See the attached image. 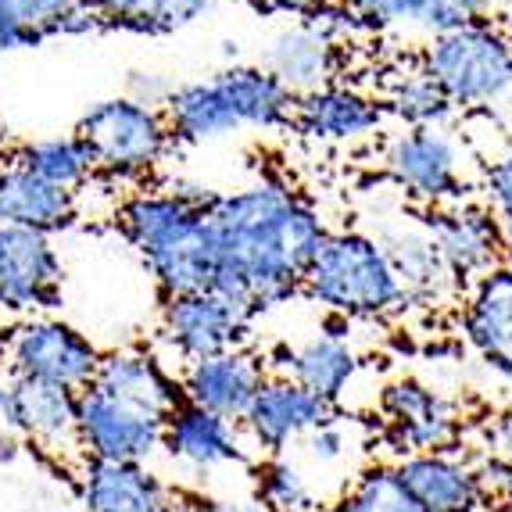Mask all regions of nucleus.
<instances>
[{
  "mask_svg": "<svg viewBox=\"0 0 512 512\" xmlns=\"http://www.w3.org/2000/svg\"><path fill=\"white\" fill-rule=\"evenodd\" d=\"M484 473H502L512 480V409L495 412L484 423Z\"/></svg>",
  "mask_w": 512,
  "mask_h": 512,
  "instance_id": "72a5a7b5",
  "label": "nucleus"
},
{
  "mask_svg": "<svg viewBox=\"0 0 512 512\" xmlns=\"http://www.w3.org/2000/svg\"><path fill=\"white\" fill-rule=\"evenodd\" d=\"M0 58H4V54H0Z\"/></svg>",
  "mask_w": 512,
  "mask_h": 512,
  "instance_id": "a18cd8bd",
  "label": "nucleus"
},
{
  "mask_svg": "<svg viewBox=\"0 0 512 512\" xmlns=\"http://www.w3.org/2000/svg\"><path fill=\"white\" fill-rule=\"evenodd\" d=\"M477 512H505V509H498V505H484V509H477Z\"/></svg>",
  "mask_w": 512,
  "mask_h": 512,
  "instance_id": "37998d69",
  "label": "nucleus"
},
{
  "mask_svg": "<svg viewBox=\"0 0 512 512\" xmlns=\"http://www.w3.org/2000/svg\"><path fill=\"white\" fill-rule=\"evenodd\" d=\"M255 498L262 512H326L301 466L287 455H262L255 466Z\"/></svg>",
  "mask_w": 512,
  "mask_h": 512,
  "instance_id": "2f4dec72",
  "label": "nucleus"
},
{
  "mask_svg": "<svg viewBox=\"0 0 512 512\" xmlns=\"http://www.w3.org/2000/svg\"><path fill=\"white\" fill-rule=\"evenodd\" d=\"M165 419L115 402L97 387L76 394V448L86 462H129L151 466L162 455Z\"/></svg>",
  "mask_w": 512,
  "mask_h": 512,
  "instance_id": "1a4fd4ad",
  "label": "nucleus"
},
{
  "mask_svg": "<svg viewBox=\"0 0 512 512\" xmlns=\"http://www.w3.org/2000/svg\"><path fill=\"white\" fill-rule=\"evenodd\" d=\"M484 194H487V208L495 212V219L509 222L512 219V147L487 165Z\"/></svg>",
  "mask_w": 512,
  "mask_h": 512,
  "instance_id": "c9c22d12",
  "label": "nucleus"
},
{
  "mask_svg": "<svg viewBox=\"0 0 512 512\" xmlns=\"http://www.w3.org/2000/svg\"><path fill=\"white\" fill-rule=\"evenodd\" d=\"M380 122H384L380 101L341 83L294 97L291 111V126L319 144H348L369 137L373 129H380Z\"/></svg>",
  "mask_w": 512,
  "mask_h": 512,
  "instance_id": "b1692460",
  "label": "nucleus"
},
{
  "mask_svg": "<svg viewBox=\"0 0 512 512\" xmlns=\"http://www.w3.org/2000/svg\"><path fill=\"white\" fill-rule=\"evenodd\" d=\"M72 137L86 147L94 172L115 180H137L151 172L172 144L162 108H147L133 97L90 104Z\"/></svg>",
  "mask_w": 512,
  "mask_h": 512,
  "instance_id": "39448f33",
  "label": "nucleus"
},
{
  "mask_svg": "<svg viewBox=\"0 0 512 512\" xmlns=\"http://www.w3.org/2000/svg\"><path fill=\"white\" fill-rule=\"evenodd\" d=\"M419 226L430 233L444 265L452 269V276L462 287H470L484 273L505 265L502 226H498L495 212L487 205L452 201V205L427 208L419 215Z\"/></svg>",
  "mask_w": 512,
  "mask_h": 512,
  "instance_id": "9b49d317",
  "label": "nucleus"
},
{
  "mask_svg": "<svg viewBox=\"0 0 512 512\" xmlns=\"http://www.w3.org/2000/svg\"><path fill=\"white\" fill-rule=\"evenodd\" d=\"M0 427L47 452L76 448V394L0 373Z\"/></svg>",
  "mask_w": 512,
  "mask_h": 512,
  "instance_id": "a211bd4d",
  "label": "nucleus"
},
{
  "mask_svg": "<svg viewBox=\"0 0 512 512\" xmlns=\"http://www.w3.org/2000/svg\"><path fill=\"white\" fill-rule=\"evenodd\" d=\"M384 244L387 258L394 265V276L402 283L405 301L419 308H437L441 301L455 298L462 291V283L452 276V269L444 265L441 251L430 240L423 226H398V230L376 237Z\"/></svg>",
  "mask_w": 512,
  "mask_h": 512,
  "instance_id": "393cba45",
  "label": "nucleus"
},
{
  "mask_svg": "<svg viewBox=\"0 0 512 512\" xmlns=\"http://www.w3.org/2000/svg\"><path fill=\"white\" fill-rule=\"evenodd\" d=\"M79 219L76 194L36 180L33 172L18 169L15 162L0 165V226L33 230L43 237L72 230Z\"/></svg>",
  "mask_w": 512,
  "mask_h": 512,
  "instance_id": "a878e982",
  "label": "nucleus"
},
{
  "mask_svg": "<svg viewBox=\"0 0 512 512\" xmlns=\"http://www.w3.org/2000/svg\"><path fill=\"white\" fill-rule=\"evenodd\" d=\"M326 512H423L416 505V498L409 495L394 473V466L376 462L369 470H362L351 480V487H344V495L330 505Z\"/></svg>",
  "mask_w": 512,
  "mask_h": 512,
  "instance_id": "473e14b6",
  "label": "nucleus"
},
{
  "mask_svg": "<svg viewBox=\"0 0 512 512\" xmlns=\"http://www.w3.org/2000/svg\"><path fill=\"white\" fill-rule=\"evenodd\" d=\"M348 448V430H344V423H337V416H330L323 427H316L305 437V452L316 466H341L348 459Z\"/></svg>",
  "mask_w": 512,
  "mask_h": 512,
  "instance_id": "f704fd0d",
  "label": "nucleus"
},
{
  "mask_svg": "<svg viewBox=\"0 0 512 512\" xmlns=\"http://www.w3.org/2000/svg\"><path fill=\"white\" fill-rule=\"evenodd\" d=\"M462 337L498 380L512 387V265H498L470 283L462 305Z\"/></svg>",
  "mask_w": 512,
  "mask_h": 512,
  "instance_id": "6ab92c4d",
  "label": "nucleus"
},
{
  "mask_svg": "<svg viewBox=\"0 0 512 512\" xmlns=\"http://www.w3.org/2000/svg\"><path fill=\"white\" fill-rule=\"evenodd\" d=\"M180 512H262L255 502L240 498H219V495H180Z\"/></svg>",
  "mask_w": 512,
  "mask_h": 512,
  "instance_id": "e433bc0d",
  "label": "nucleus"
},
{
  "mask_svg": "<svg viewBox=\"0 0 512 512\" xmlns=\"http://www.w3.org/2000/svg\"><path fill=\"white\" fill-rule=\"evenodd\" d=\"M79 495L86 512H180V491H172L151 466L129 462H86Z\"/></svg>",
  "mask_w": 512,
  "mask_h": 512,
  "instance_id": "4be33fe9",
  "label": "nucleus"
},
{
  "mask_svg": "<svg viewBox=\"0 0 512 512\" xmlns=\"http://www.w3.org/2000/svg\"><path fill=\"white\" fill-rule=\"evenodd\" d=\"M104 351L83 330L65 319L33 316L11 326L0 337V366L8 376L29 384L58 387V391H86L94 384Z\"/></svg>",
  "mask_w": 512,
  "mask_h": 512,
  "instance_id": "0eeeda50",
  "label": "nucleus"
},
{
  "mask_svg": "<svg viewBox=\"0 0 512 512\" xmlns=\"http://www.w3.org/2000/svg\"><path fill=\"white\" fill-rule=\"evenodd\" d=\"M423 72L444 90L452 108H480L512 90V40L491 22L434 36L423 54Z\"/></svg>",
  "mask_w": 512,
  "mask_h": 512,
  "instance_id": "423d86ee",
  "label": "nucleus"
},
{
  "mask_svg": "<svg viewBox=\"0 0 512 512\" xmlns=\"http://www.w3.org/2000/svg\"><path fill=\"white\" fill-rule=\"evenodd\" d=\"M391 466L423 512H477L491 505L484 466L480 459L462 455V448L412 455Z\"/></svg>",
  "mask_w": 512,
  "mask_h": 512,
  "instance_id": "4468645a",
  "label": "nucleus"
},
{
  "mask_svg": "<svg viewBox=\"0 0 512 512\" xmlns=\"http://www.w3.org/2000/svg\"><path fill=\"white\" fill-rule=\"evenodd\" d=\"M26 43H22V36H18L15 22L8 18V11H4V4H0V54L8 51H22Z\"/></svg>",
  "mask_w": 512,
  "mask_h": 512,
  "instance_id": "58836bf2",
  "label": "nucleus"
},
{
  "mask_svg": "<svg viewBox=\"0 0 512 512\" xmlns=\"http://www.w3.org/2000/svg\"><path fill=\"white\" fill-rule=\"evenodd\" d=\"M90 387H97L115 402L147 412L154 419H169L176 412V405H183L180 376L172 373L158 355L137 348L101 355V366H97V376Z\"/></svg>",
  "mask_w": 512,
  "mask_h": 512,
  "instance_id": "412c9836",
  "label": "nucleus"
},
{
  "mask_svg": "<svg viewBox=\"0 0 512 512\" xmlns=\"http://www.w3.org/2000/svg\"><path fill=\"white\" fill-rule=\"evenodd\" d=\"M162 452L169 455L180 470L197 473V477L248 462L240 423L212 416V412L197 409V405H190V402L176 405V412L165 419Z\"/></svg>",
  "mask_w": 512,
  "mask_h": 512,
  "instance_id": "aec40b11",
  "label": "nucleus"
},
{
  "mask_svg": "<svg viewBox=\"0 0 512 512\" xmlns=\"http://www.w3.org/2000/svg\"><path fill=\"white\" fill-rule=\"evenodd\" d=\"M333 416L330 405L301 391L287 376H269L262 391L255 394L251 409L240 419V430L248 434L262 455H287V448L305 441L316 427Z\"/></svg>",
  "mask_w": 512,
  "mask_h": 512,
  "instance_id": "f3484780",
  "label": "nucleus"
},
{
  "mask_svg": "<svg viewBox=\"0 0 512 512\" xmlns=\"http://www.w3.org/2000/svg\"><path fill=\"white\" fill-rule=\"evenodd\" d=\"M384 169L427 208L462 201V158L444 129H405L384 154Z\"/></svg>",
  "mask_w": 512,
  "mask_h": 512,
  "instance_id": "ddd939ff",
  "label": "nucleus"
},
{
  "mask_svg": "<svg viewBox=\"0 0 512 512\" xmlns=\"http://www.w3.org/2000/svg\"><path fill=\"white\" fill-rule=\"evenodd\" d=\"M65 265L51 237L0 226V308L11 316H40L61 308Z\"/></svg>",
  "mask_w": 512,
  "mask_h": 512,
  "instance_id": "9d476101",
  "label": "nucleus"
},
{
  "mask_svg": "<svg viewBox=\"0 0 512 512\" xmlns=\"http://www.w3.org/2000/svg\"><path fill=\"white\" fill-rule=\"evenodd\" d=\"M265 380H269V369H265L262 351L255 348L222 351L212 359L190 362L180 373L183 402L212 412V416L230 419V423L244 419V412L251 409Z\"/></svg>",
  "mask_w": 512,
  "mask_h": 512,
  "instance_id": "dca6fc26",
  "label": "nucleus"
},
{
  "mask_svg": "<svg viewBox=\"0 0 512 512\" xmlns=\"http://www.w3.org/2000/svg\"><path fill=\"white\" fill-rule=\"evenodd\" d=\"M26 47H40L54 36L97 33V18L86 0H0Z\"/></svg>",
  "mask_w": 512,
  "mask_h": 512,
  "instance_id": "c85d7f7f",
  "label": "nucleus"
},
{
  "mask_svg": "<svg viewBox=\"0 0 512 512\" xmlns=\"http://www.w3.org/2000/svg\"><path fill=\"white\" fill-rule=\"evenodd\" d=\"M294 94L262 65H233L212 79L172 86L162 115L176 144H212L237 129L291 126Z\"/></svg>",
  "mask_w": 512,
  "mask_h": 512,
  "instance_id": "7ed1b4c3",
  "label": "nucleus"
},
{
  "mask_svg": "<svg viewBox=\"0 0 512 512\" xmlns=\"http://www.w3.org/2000/svg\"><path fill=\"white\" fill-rule=\"evenodd\" d=\"M205 212L215 240L212 294L251 323L298 298L308 265L330 233L316 208L280 183L212 194Z\"/></svg>",
  "mask_w": 512,
  "mask_h": 512,
  "instance_id": "f257e3e1",
  "label": "nucleus"
},
{
  "mask_svg": "<svg viewBox=\"0 0 512 512\" xmlns=\"http://www.w3.org/2000/svg\"><path fill=\"white\" fill-rule=\"evenodd\" d=\"M380 441L394 452V462L412 455L448 452L462 441L459 405L419 376H394L380 387Z\"/></svg>",
  "mask_w": 512,
  "mask_h": 512,
  "instance_id": "6e6552de",
  "label": "nucleus"
},
{
  "mask_svg": "<svg viewBox=\"0 0 512 512\" xmlns=\"http://www.w3.org/2000/svg\"><path fill=\"white\" fill-rule=\"evenodd\" d=\"M18 455H22V441L11 430L0 427V462H15Z\"/></svg>",
  "mask_w": 512,
  "mask_h": 512,
  "instance_id": "ea45409f",
  "label": "nucleus"
},
{
  "mask_svg": "<svg viewBox=\"0 0 512 512\" xmlns=\"http://www.w3.org/2000/svg\"><path fill=\"white\" fill-rule=\"evenodd\" d=\"M251 319H244L233 305L219 294H187V298H169L162 305V341L183 366L201 359H212L222 351L248 348L251 341Z\"/></svg>",
  "mask_w": 512,
  "mask_h": 512,
  "instance_id": "f8f14e48",
  "label": "nucleus"
},
{
  "mask_svg": "<svg viewBox=\"0 0 512 512\" xmlns=\"http://www.w3.org/2000/svg\"><path fill=\"white\" fill-rule=\"evenodd\" d=\"M97 29H119L140 36H169L194 26L215 0H86Z\"/></svg>",
  "mask_w": 512,
  "mask_h": 512,
  "instance_id": "cd10ccee",
  "label": "nucleus"
},
{
  "mask_svg": "<svg viewBox=\"0 0 512 512\" xmlns=\"http://www.w3.org/2000/svg\"><path fill=\"white\" fill-rule=\"evenodd\" d=\"M208 197V190L133 194L115 212V230L140 255L165 301L212 291L215 240L205 212Z\"/></svg>",
  "mask_w": 512,
  "mask_h": 512,
  "instance_id": "f03ea898",
  "label": "nucleus"
},
{
  "mask_svg": "<svg viewBox=\"0 0 512 512\" xmlns=\"http://www.w3.org/2000/svg\"><path fill=\"white\" fill-rule=\"evenodd\" d=\"M262 359L269 376H287L330 409L351 391L362 369L348 333H319L305 344H276L273 351H262Z\"/></svg>",
  "mask_w": 512,
  "mask_h": 512,
  "instance_id": "2eb2a0df",
  "label": "nucleus"
},
{
  "mask_svg": "<svg viewBox=\"0 0 512 512\" xmlns=\"http://www.w3.org/2000/svg\"><path fill=\"white\" fill-rule=\"evenodd\" d=\"M0 312H4V308H0Z\"/></svg>",
  "mask_w": 512,
  "mask_h": 512,
  "instance_id": "c03bdc74",
  "label": "nucleus"
},
{
  "mask_svg": "<svg viewBox=\"0 0 512 512\" xmlns=\"http://www.w3.org/2000/svg\"><path fill=\"white\" fill-rule=\"evenodd\" d=\"M301 294L341 319H391L405 312V291L384 244L369 233H326L308 265Z\"/></svg>",
  "mask_w": 512,
  "mask_h": 512,
  "instance_id": "20e7f679",
  "label": "nucleus"
},
{
  "mask_svg": "<svg viewBox=\"0 0 512 512\" xmlns=\"http://www.w3.org/2000/svg\"><path fill=\"white\" fill-rule=\"evenodd\" d=\"M4 147H8V133H0V165H4Z\"/></svg>",
  "mask_w": 512,
  "mask_h": 512,
  "instance_id": "79ce46f5",
  "label": "nucleus"
},
{
  "mask_svg": "<svg viewBox=\"0 0 512 512\" xmlns=\"http://www.w3.org/2000/svg\"><path fill=\"white\" fill-rule=\"evenodd\" d=\"M502 226V244H505V262L512 265V219L509 222H498Z\"/></svg>",
  "mask_w": 512,
  "mask_h": 512,
  "instance_id": "a19ab883",
  "label": "nucleus"
},
{
  "mask_svg": "<svg viewBox=\"0 0 512 512\" xmlns=\"http://www.w3.org/2000/svg\"><path fill=\"white\" fill-rule=\"evenodd\" d=\"M262 15H301L305 18L308 11L323 8V4H330V0H251Z\"/></svg>",
  "mask_w": 512,
  "mask_h": 512,
  "instance_id": "4c0bfd02",
  "label": "nucleus"
},
{
  "mask_svg": "<svg viewBox=\"0 0 512 512\" xmlns=\"http://www.w3.org/2000/svg\"><path fill=\"white\" fill-rule=\"evenodd\" d=\"M380 108L391 111L394 119H402L409 129H441L455 111L452 101L444 97L441 86H437L423 69L391 79Z\"/></svg>",
  "mask_w": 512,
  "mask_h": 512,
  "instance_id": "7c9ffc66",
  "label": "nucleus"
},
{
  "mask_svg": "<svg viewBox=\"0 0 512 512\" xmlns=\"http://www.w3.org/2000/svg\"><path fill=\"white\" fill-rule=\"evenodd\" d=\"M11 162L18 169L33 172L36 180L51 183L58 190H69V194H76L94 176V162H90V154H86V147L76 137L36 140V144L18 147Z\"/></svg>",
  "mask_w": 512,
  "mask_h": 512,
  "instance_id": "c756f323",
  "label": "nucleus"
},
{
  "mask_svg": "<svg viewBox=\"0 0 512 512\" xmlns=\"http://www.w3.org/2000/svg\"><path fill=\"white\" fill-rule=\"evenodd\" d=\"M262 69L273 72L294 97L312 94V90L333 86L341 72V43H333L316 26H308L305 18H298L294 26L280 29L269 40Z\"/></svg>",
  "mask_w": 512,
  "mask_h": 512,
  "instance_id": "5701e85b",
  "label": "nucleus"
},
{
  "mask_svg": "<svg viewBox=\"0 0 512 512\" xmlns=\"http://www.w3.org/2000/svg\"><path fill=\"white\" fill-rule=\"evenodd\" d=\"M344 8L359 22V29L416 26L441 36L487 22L491 0H344Z\"/></svg>",
  "mask_w": 512,
  "mask_h": 512,
  "instance_id": "bb28decb",
  "label": "nucleus"
}]
</instances>
